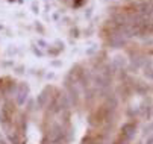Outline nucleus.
Returning a JSON list of instances; mask_svg holds the SVG:
<instances>
[{
    "label": "nucleus",
    "mask_w": 153,
    "mask_h": 144,
    "mask_svg": "<svg viewBox=\"0 0 153 144\" xmlns=\"http://www.w3.org/2000/svg\"><path fill=\"white\" fill-rule=\"evenodd\" d=\"M15 94H17V96H15L17 103H18V105H23L25 102H26V99H27V96H29V87H27L26 84H21V85L18 87V90H17Z\"/></svg>",
    "instance_id": "1"
},
{
    "label": "nucleus",
    "mask_w": 153,
    "mask_h": 144,
    "mask_svg": "<svg viewBox=\"0 0 153 144\" xmlns=\"http://www.w3.org/2000/svg\"><path fill=\"white\" fill-rule=\"evenodd\" d=\"M135 129H137L135 123H127V125H124V126H123V135H124V138H126V140L132 138Z\"/></svg>",
    "instance_id": "3"
},
{
    "label": "nucleus",
    "mask_w": 153,
    "mask_h": 144,
    "mask_svg": "<svg viewBox=\"0 0 153 144\" xmlns=\"http://www.w3.org/2000/svg\"><path fill=\"white\" fill-rule=\"evenodd\" d=\"M146 76L149 79H152V64L150 62H149V68H146Z\"/></svg>",
    "instance_id": "4"
},
{
    "label": "nucleus",
    "mask_w": 153,
    "mask_h": 144,
    "mask_svg": "<svg viewBox=\"0 0 153 144\" xmlns=\"http://www.w3.org/2000/svg\"><path fill=\"white\" fill-rule=\"evenodd\" d=\"M49 91H50V88H46V90H42V93L38 96L36 103H38V106H39V108H46V106L50 103V96H49Z\"/></svg>",
    "instance_id": "2"
}]
</instances>
